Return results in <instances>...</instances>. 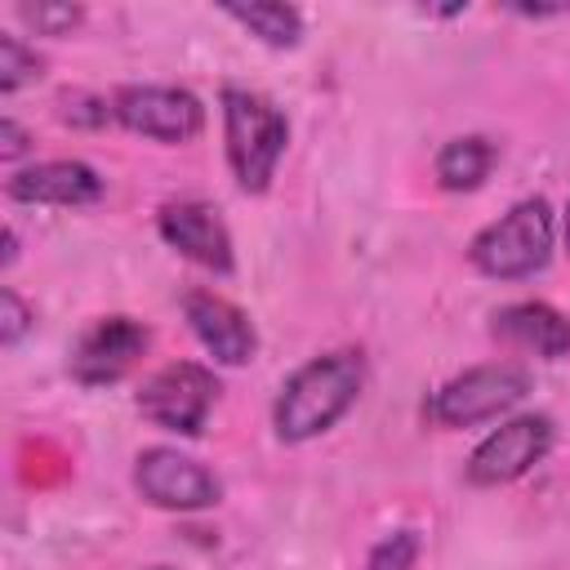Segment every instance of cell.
Instances as JSON below:
<instances>
[{
  "label": "cell",
  "instance_id": "obj_19",
  "mask_svg": "<svg viewBox=\"0 0 570 570\" xmlns=\"http://www.w3.org/2000/svg\"><path fill=\"white\" fill-rule=\"evenodd\" d=\"M58 116H62L71 129H98V125H107L111 102L98 98V94H85V89H67V94L58 98Z\"/></svg>",
  "mask_w": 570,
  "mask_h": 570
},
{
  "label": "cell",
  "instance_id": "obj_12",
  "mask_svg": "<svg viewBox=\"0 0 570 570\" xmlns=\"http://www.w3.org/2000/svg\"><path fill=\"white\" fill-rule=\"evenodd\" d=\"M102 174L85 160H40L22 165L4 178V196L18 205H58V209H80L102 200Z\"/></svg>",
  "mask_w": 570,
  "mask_h": 570
},
{
  "label": "cell",
  "instance_id": "obj_25",
  "mask_svg": "<svg viewBox=\"0 0 570 570\" xmlns=\"http://www.w3.org/2000/svg\"><path fill=\"white\" fill-rule=\"evenodd\" d=\"M147 570H178V566H147Z\"/></svg>",
  "mask_w": 570,
  "mask_h": 570
},
{
  "label": "cell",
  "instance_id": "obj_3",
  "mask_svg": "<svg viewBox=\"0 0 570 570\" xmlns=\"http://www.w3.org/2000/svg\"><path fill=\"white\" fill-rule=\"evenodd\" d=\"M552 232H557L552 205L543 196H525L472 236L468 263L490 281H525V276L548 267Z\"/></svg>",
  "mask_w": 570,
  "mask_h": 570
},
{
  "label": "cell",
  "instance_id": "obj_22",
  "mask_svg": "<svg viewBox=\"0 0 570 570\" xmlns=\"http://www.w3.org/2000/svg\"><path fill=\"white\" fill-rule=\"evenodd\" d=\"M512 13H521V18H561V13H570V4H512Z\"/></svg>",
  "mask_w": 570,
  "mask_h": 570
},
{
  "label": "cell",
  "instance_id": "obj_16",
  "mask_svg": "<svg viewBox=\"0 0 570 570\" xmlns=\"http://www.w3.org/2000/svg\"><path fill=\"white\" fill-rule=\"evenodd\" d=\"M40 71H45V58L36 53V45L0 31V94H18L22 85L40 80Z\"/></svg>",
  "mask_w": 570,
  "mask_h": 570
},
{
  "label": "cell",
  "instance_id": "obj_18",
  "mask_svg": "<svg viewBox=\"0 0 570 570\" xmlns=\"http://www.w3.org/2000/svg\"><path fill=\"white\" fill-rule=\"evenodd\" d=\"M414 561H419V530H392L370 548L365 570H414Z\"/></svg>",
  "mask_w": 570,
  "mask_h": 570
},
{
  "label": "cell",
  "instance_id": "obj_5",
  "mask_svg": "<svg viewBox=\"0 0 570 570\" xmlns=\"http://www.w3.org/2000/svg\"><path fill=\"white\" fill-rule=\"evenodd\" d=\"M218 374L200 361H169L156 374L142 379L134 405L147 423L178 432V436H200L209 423V410L218 401Z\"/></svg>",
  "mask_w": 570,
  "mask_h": 570
},
{
  "label": "cell",
  "instance_id": "obj_1",
  "mask_svg": "<svg viewBox=\"0 0 570 570\" xmlns=\"http://www.w3.org/2000/svg\"><path fill=\"white\" fill-rule=\"evenodd\" d=\"M365 387V356L352 347L321 352L303 361L272 401V428L285 445H303L312 436H325L361 396Z\"/></svg>",
  "mask_w": 570,
  "mask_h": 570
},
{
  "label": "cell",
  "instance_id": "obj_4",
  "mask_svg": "<svg viewBox=\"0 0 570 570\" xmlns=\"http://www.w3.org/2000/svg\"><path fill=\"white\" fill-rule=\"evenodd\" d=\"M530 370L517 361H485L472 365L454 379H445L432 396H428V419L436 428H476L490 423L499 414H508L512 405H521L530 396Z\"/></svg>",
  "mask_w": 570,
  "mask_h": 570
},
{
  "label": "cell",
  "instance_id": "obj_24",
  "mask_svg": "<svg viewBox=\"0 0 570 570\" xmlns=\"http://www.w3.org/2000/svg\"><path fill=\"white\" fill-rule=\"evenodd\" d=\"M561 236H566V249H570V205H566V223H561Z\"/></svg>",
  "mask_w": 570,
  "mask_h": 570
},
{
  "label": "cell",
  "instance_id": "obj_21",
  "mask_svg": "<svg viewBox=\"0 0 570 570\" xmlns=\"http://www.w3.org/2000/svg\"><path fill=\"white\" fill-rule=\"evenodd\" d=\"M27 151H31V134H27L13 116H4V120H0V160H4V165H18Z\"/></svg>",
  "mask_w": 570,
  "mask_h": 570
},
{
  "label": "cell",
  "instance_id": "obj_23",
  "mask_svg": "<svg viewBox=\"0 0 570 570\" xmlns=\"http://www.w3.org/2000/svg\"><path fill=\"white\" fill-rule=\"evenodd\" d=\"M0 263H4V267H13V263H18V232H13V227L4 232V254H0Z\"/></svg>",
  "mask_w": 570,
  "mask_h": 570
},
{
  "label": "cell",
  "instance_id": "obj_14",
  "mask_svg": "<svg viewBox=\"0 0 570 570\" xmlns=\"http://www.w3.org/2000/svg\"><path fill=\"white\" fill-rule=\"evenodd\" d=\"M499 160V147L485 138V134H463V138H450L441 151H436V183L445 191H476L490 169Z\"/></svg>",
  "mask_w": 570,
  "mask_h": 570
},
{
  "label": "cell",
  "instance_id": "obj_13",
  "mask_svg": "<svg viewBox=\"0 0 570 570\" xmlns=\"http://www.w3.org/2000/svg\"><path fill=\"white\" fill-rule=\"evenodd\" d=\"M490 334L517 352H530L539 361H561L570 356V316L557 312L543 298H521L508 303L490 316Z\"/></svg>",
  "mask_w": 570,
  "mask_h": 570
},
{
  "label": "cell",
  "instance_id": "obj_20",
  "mask_svg": "<svg viewBox=\"0 0 570 570\" xmlns=\"http://www.w3.org/2000/svg\"><path fill=\"white\" fill-rule=\"evenodd\" d=\"M0 307H4V312H0V343L13 347V343H22V334L36 325V312H31V307L22 303V294L9 289V285L0 289Z\"/></svg>",
  "mask_w": 570,
  "mask_h": 570
},
{
  "label": "cell",
  "instance_id": "obj_17",
  "mask_svg": "<svg viewBox=\"0 0 570 570\" xmlns=\"http://www.w3.org/2000/svg\"><path fill=\"white\" fill-rule=\"evenodd\" d=\"M18 18L36 31V36H71L76 27H80V18H85V9L80 4H67V0H22L18 4Z\"/></svg>",
  "mask_w": 570,
  "mask_h": 570
},
{
  "label": "cell",
  "instance_id": "obj_8",
  "mask_svg": "<svg viewBox=\"0 0 570 570\" xmlns=\"http://www.w3.org/2000/svg\"><path fill=\"white\" fill-rule=\"evenodd\" d=\"M134 490L160 512H205L223 499V481L174 445H147L134 459Z\"/></svg>",
  "mask_w": 570,
  "mask_h": 570
},
{
  "label": "cell",
  "instance_id": "obj_2",
  "mask_svg": "<svg viewBox=\"0 0 570 570\" xmlns=\"http://www.w3.org/2000/svg\"><path fill=\"white\" fill-rule=\"evenodd\" d=\"M218 107H223L227 169H232V178H236L240 191L263 196L272 187V178H276L281 156H285L289 120H285V111L267 94L240 89V85H227L218 94Z\"/></svg>",
  "mask_w": 570,
  "mask_h": 570
},
{
  "label": "cell",
  "instance_id": "obj_7",
  "mask_svg": "<svg viewBox=\"0 0 570 570\" xmlns=\"http://www.w3.org/2000/svg\"><path fill=\"white\" fill-rule=\"evenodd\" d=\"M111 120L138 138L183 147L205 129V102L183 85H120L111 94Z\"/></svg>",
  "mask_w": 570,
  "mask_h": 570
},
{
  "label": "cell",
  "instance_id": "obj_6",
  "mask_svg": "<svg viewBox=\"0 0 570 570\" xmlns=\"http://www.w3.org/2000/svg\"><path fill=\"white\" fill-rule=\"evenodd\" d=\"M557 441V423L552 414L534 410V414H512L503 419L490 436H481V445L468 454V485L494 490V485H512L521 481L530 468H539L548 459Z\"/></svg>",
  "mask_w": 570,
  "mask_h": 570
},
{
  "label": "cell",
  "instance_id": "obj_11",
  "mask_svg": "<svg viewBox=\"0 0 570 570\" xmlns=\"http://www.w3.org/2000/svg\"><path fill=\"white\" fill-rule=\"evenodd\" d=\"M183 316L196 334V343L218 361V365H249L258 352V330L254 321L223 294L214 289H191L183 294Z\"/></svg>",
  "mask_w": 570,
  "mask_h": 570
},
{
  "label": "cell",
  "instance_id": "obj_9",
  "mask_svg": "<svg viewBox=\"0 0 570 570\" xmlns=\"http://www.w3.org/2000/svg\"><path fill=\"white\" fill-rule=\"evenodd\" d=\"M147 347H151V330L138 316L111 312L80 330V338L71 343L67 370L80 387H107V383H120L147 356Z\"/></svg>",
  "mask_w": 570,
  "mask_h": 570
},
{
  "label": "cell",
  "instance_id": "obj_15",
  "mask_svg": "<svg viewBox=\"0 0 570 570\" xmlns=\"http://www.w3.org/2000/svg\"><path fill=\"white\" fill-rule=\"evenodd\" d=\"M223 13L232 22H240L249 36H258L263 45L272 49H294L303 40V13L294 4H276V0H249V4H236L227 0Z\"/></svg>",
  "mask_w": 570,
  "mask_h": 570
},
{
  "label": "cell",
  "instance_id": "obj_10",
  "mask_svg": "<svg viewBox=\"0 0 570 570\" xmlns=\"http://www.w3.org/2000/svg\"><path fill=\"white\" fill-rule=\"evenodd\" d=\"M156 232L187 263H196V267H205L214 276H232L236 272L232 232H227V223L218 218L214 205H205V200H169L156 214Z\"/></svg>",
  "mask_w": 570,
  "mask_h": 570
}]
</instances>
